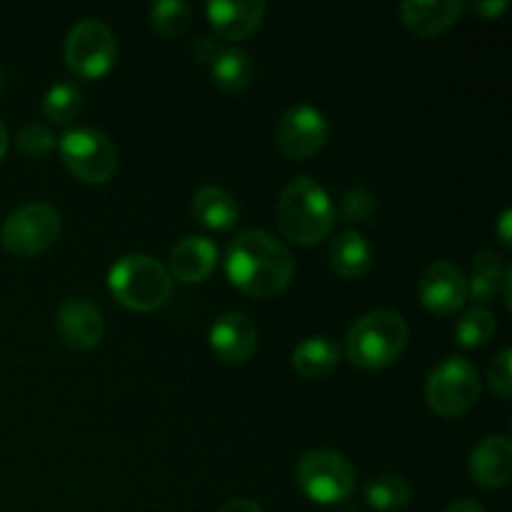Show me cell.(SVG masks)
Listing matches in <instances>:
<instances>
[{"label":"cell","instance_id":"obj_2","mask_svg":"<svg viewBox=\"0 0 512 512\" xmlns=\"http://www.w3.org/2000/svg\"><path fill=\"white\" fill-rule=\"evenodd\" d=\"M335 208L330 195L315 178L300 175L283 188L278 200V225L298 245H318L330 235Z\"/></svg>","mask_w":512,"mask_h":512},{"label":"cell","instance_id":"obj_13","mask_svg":"<svg viewBox=\"0 0 512 512\" xmlns=\"http://www.w3.org/2000/svg\"><path fill=\"white\" fill-rule=\"evenodd\" d=\"M210 350L228 365L248 363L258 350V328L243 313H225L210 325Z\"/></svg>","mask_w":512,"mask_h":512},{"label":"cell","instance_id":"obj_26","mask_svg":"<svg viewBox=\"0 0 512 512\" xmlns=\"http://www.w3.org/2000/svg\"><path fill=\"white\" fill-rule=\"evenodd\" d=\"M495 335V315L488 308H470L455 325V340L463 348H480Z\"/></svg>","mask_w":512,"mask_h":512},{"label":"cell","instance_id":"obj_35","mask_svg":"<svg viewBox=\"0 0 512 512\" xmlns=\"http://www.w3.org/2000/svg\"><path fill=\"white\" fill-rule=\"evenodd\" d=\"M503 298L505 305L512 308V268L505 270V278H503Z\"/></svg>","mask_w":512,"mask_h":512},{"label":"cell","instance_id":"obj_37","mask_svg":"<svg viewBox=\"0 0 512 512\" xmlns=\"http://www.w3.org/2000/svg\"><path fill=\"white\" fill-rule=\"evenodd\" d=\"M3 83H5V73H3V68H0V88H3Z\"/></svg>","mask_w":512,"mask_h":512},{"label":"cell","instance_id":"obj_8","mask_svg":"<svg viewBox=\"0 0 512 512\" xmlns=\"http://www.w3.org/2000/svg\"><path fill=\"white\" fill-rule=\"evenodd\" d=\"M65 65L73 70L78 78H103L118 58V43L115 35L103 20L83 18L70 28L65 38Z\"/></svg>","mask_w":512,"mask_h":512},{"label":"cell","instance_id":"obj_7","mask_svg":"<svg viewBox=\"0 0 512 512\" xmlns=\"http://www.w3.org/2000/svg\"><path fill=\"white\" fill-rule=\"evenodd\" d=\"M295 480L313 503L335 505L353 493L355 468L333 450H310L295 465Z\"/></svg>","mask_w":512,"mask_h":512},{"label":"cell","instance_id":"obj_4","mask_svg":"<svg viewBox=\"0 0 512 512\" xmlns=\"http://www.w3.org/2000/svg\"><path fill=\"white\" fill-rule=\"evenodd\" d=\"M108 290L125 308L135 313H150L168 303L173 293V278L153 255L133 253L115 260L113 268L108 270Z\"/></svg>","mask_w":512,"mask_h":512},{"label":"cell","instance_id":"obj_32","mask_svg":"<svg viewBox=\"0 0 512 512\" xmlns=\"http://www.w3.org/2000/svg\"><path fill=\"white\" fill-rule=\"evenodd\" d=\"M218 512H263V510H260V505L253 503V500L235 498V500H228V503H225Z\"/></svg>","mask_w":512,"mask_h":512},{"label":"cell","instance_id":"obj_3","mask_svg":"<svg viewBox=\"0 0 512 512\" xmlns=\"http://www.w3.org/2000/svg\"><path fill=\"white\" fill-rule=\"evenodd\" d=\"M408 323L395 310H373L350 325L345 353L358 368L383 370L403 355L408 345Z\"/></svg>","mask_w":512,"mask_h":512},{"label":"cell","instance_id":"obj_16","mask_svg":"<svg viewBox=\"0 0 512 512\" xmlns=\"http://www.w3.org/2000/svg\"><path fill=\"white\" fill-rule=\"evenodd\" d=\"M463 13L460 0H405L400 5V20L410 33L420 38L440 35L458 23Z\"/></svg>","mask_w":512,"mask_h":512},{"label":"cell","instance_id":"obj_29","mask_svg":"<svg viewBox=\"0 0 512 512\" xmlns=\"http://www.w3.org/2000/svg\"><path fill=\"white\" fill-rule=\"evenodd\" d=\"M512 350L505 348L500 350L498 355L493 358V363L488 365V385L500 400H510L512 398Z\"/></svg>","mask_w":512,"mask_h":512},{"label":"cell","instance_id":"obj_34","mask_svg":"<svg viewBox=\"0 0 512 512\" xmlns=\"http://www.w3.org/2000/svg\"><path fill=\"white\" fill-rule=\"evenodd\" d=\"M445 512H485V510L480 508V505L475 503V500L463 498V500H455V503L450 505V508L445 510Z\"/></svg>","mask_w":512,"mask_h":512},{"label":"cell","instance_id":"obj_10","mask_svg":"<svg viewBox=\"0 0 512 512\" xmlns=\"http://www.w3.org/2000/svg\"><path fill=\"white\" fill-rule=\"evenodd\" d=\"M328 140V120L313 105H293L278 123V145L295 160L313 158Z\"/></svg>","mask_w":512,"mask_h":512},{"label":"cell","instance_id":"obj_24","mask_svg":"<svg viewBox=\"0 0 512 512\" xmlns=\"http://www.w3.org/2000/svg\"><path fill=\"white\" fill-rule=\"evenodd\" d=\"M148 18L163 38H180L188 33L190 23H193V10L183 0H160V3L150 5Z\"/></svg>","mask_w":512,"mask_h":512},{"label":"cell","instance_id":"obj_14","mask_svg":"<svg viewBox=\"0 0 512 512\" xmlns=\"http://www.w3.org/2000/svg\"><path fill=\"white\" fill-rule=\"evenodd\" d=\"M208 23L220 38L245 40L260 28L265 18L263 0H210L205 5Z\"/></svg>","mask_w":512,"mask_h":512},{"label":"cell","instance_id":"obj_33","mask_svg":"<svg viewBox=\"0 0 512 512\" xmlns=\"http://www.w3.org/2000/svg\"><path fill=\"white\" fill-rule=\"evenodd\" d=\"M510 223H512V210L505 208L498 218V235H500V243L510 245Z\"/></svg>","mask_w":512,"mask_h":512},{"label":"cell","instance_id":"obj_22","mask_svg":"<svg viewBox=\"0 0 512 512\" xmlns=\"http://www.w3.org/2000/svg\"><path fill=\"white\" fill-rule=\"evenodd\" d=\"M505 265L503 255L495 253V250H480L473 260V273L468 278V295H473L480 303H488L490 298H495L503 285L505 278Z\"/></svg>","mask_w":512,"mask_h":512},{"label":"cell","instance_id":"obj_36","mask_svg":"<svg viewBox=\"0 0 512 512\" xmlns=\"http://www.w3.org/2000/svg\"><path fill=\"white\" fill-rule=\"evenodd\" d=\"M8 130H5V125H3V120H0V160L5 158V153H8Z\"/></svg>","mask_w":512,"mask_h":512},{"label":"cell","instance_id":"obj_11","mask_svg":"<svg viewBox=\"0 0 512 512\" xmlns=\"http://www.w3.org/2000/svg\"><path fill=\"white\" fill-rule=\"evenodd\" d=\"M420 303L435 315H453L468 300V278L458 265L435 260L423 270L418 283Z\"/></svg>","mask_w":512,"mask_h":512},{"label":"cell","instance_id":"obj_27","mask_svg":"<svg viewBox=\"0 0 512 512\" xmlns=\"http://www.w3.org/2000/svg\"><path fill=\"white\" fill-rule=\"evenodd\" d=\"M15 145L30 160H40L55 148V138L43 123H25L15 135Z\"/></svg>","mask_w":512,"mask_h":512},{"label":"cell","instance_id":"obj_31","mask_svg":"<svg viewBox=\"0 0 512 512\" xmlns=\"http://www.w3.org/2000/svg\"><path fill=\"white\" fill-rule=\"evenodd\" d=\"M220 45H223V43H220V40L208 38V35H205V38H198V40H195L193 53H195V58H198V63L208 65L210 60H213V55L218 53Z\"/></svg>","mask_w":512,"mask_h":512},{"label":"cell","instance_id":"obj_21","mask_svg":"<svg viewBox=\"0 0 512 512\" xmlns=\"http://www.w3.org/2000/svg\"><path fill=\"white\" fill-rule=\"evenodd\" d=\"M340 363V348L333 340L323 338V335H313V338L300 340L298 348L293 350V368L298 370L303 378L318 380L333 373Z\"/></svg>","mask_w":512,"mask_h":512},{"label":"cell","instance_id":"obj_28","mask_svg":"<svg viewBox=\"0 0 512 512\" xmlns=\"http://www.w3.org/2000/svg\"><path fill=\"white\" fill-rule=\"evenodd\" d=\"M378 210V198H375L370 190L365 188H350L345 190L343 203H340V215L348 223H363L370 215H375Z\"/></svg>","mask_w":512,"mask_h":512},{"label":"cell","instance_id":"obj_6","mask_svg":"<svg viewBox=\"0 0 512 512\" xmlns=\"http://www.w3.org/2000/svg\"><path fill=\"white\" fill-rule=\"evenodd\" d=\"M58 150L65 168L83 183H105L113 178L118 168V150L113 140L98 128L80 125V128L68 130L58 140Z\"/></svg>","mask_w":512,"mask_h":512},{"label":"cell","instance_id":"obj_25","mask_svg":"<svg viewBox=\"0 0 512 512\" xmlns=\"http://www.w3.org/2000/svg\"><path fill=\"white\" fill-rule=\"evenodd\" d=\"M83 108V93L73 83H58L48 88L43 98L45 118L53 123H70Z\"/></svg>","mask_w":512,"mask_h":512},{"label":"cell","instance_id":"obj_17","mask_svg":"<svg viewBox=\"0 0 512 512\" xmlns=\"http://www.w3.org/2000/svg\"><path fill=\"white\" fill-rule=\"evenodd\" d=\"M218 263V248L203 235H188L170 250V270L180 283H203Z\"/></svg>","mask_w":512,"mask_h":512},{"label":"cell","instance_id":"obj_23","mask_svg":"<svg viewBox=\"0 0 512 512\" xmlns=\"http://www.w3.org/2000/svg\"><path fill=\"white\" fill-rule=\"evenodd\" d=\"M365 500H368L370 508L380 512L400 510L413 500V488H410V483L403 475L385 473L365 485Z\"/></svg>","mask_w":512,"mask_h":512},{"label":"cell","instance_id":"obj_15","mask_svg":"<svg viewBox=\"0 0 512 512\" xmlns=\"http://www.w3.org/2000/svg\"><path fill=\"white\" fill-rule=\"evenodd\" d=\"M470 478L480 488H503L512 478V443L508 435H488L470 453Z\"/></svg>","mask_w":512,"mask_h":512},{"label":"cell","instance_id":"obj_1","mask_svg":"<svg viewBox=\"0 0 512 512\" xmlns=\"http://www.w3.org/2000/svg\"><path fill=\"white\" fill-rule=\"evenodd\" d=\"M225 275L230 283L253 298H273L290 285L295 260L290 250L263 230H243L225 253Z\"/></svg>","mask_w":512,"mask_h":512},{"label":"cell","instance_id":"obj_18","mask_svg":"<svg viewBox=\"0 0 512 512\" xmlns=\"http://www.w3.org/2000/svg\"><path fill=\"white\" fill-rule=\"evenodd\" d=\"M373 265V250H370L368 240L355 230H343L335 235L333 245H330V268L345 280H355L360 275L368 273Z\"/></svg>","mask_w":512,"mask_h":512},{"label":"cell","instance_id":"obj_12","mask_svg":"<svg viewBox=\"0 0 512 512\" xmlns=\"http://www.w3.org/2000/svg\"><path fill=\"white\" fill-rule=\"evenodd\" d=\"M60 340L73 350H93L105 335V320L98 305L85 298H68L55 315Z\"/></svg>","mask_w":512,"mask_h":512},{"label":"cell","instance_id":"obj_19","mask_svg":"<svg viewBox=\"0 0 512 512\" xmlns=\"http://www.w3.org/2000/svg\"><path fill=\"white\" fill-rule=\"evenodd\" d=\"M210 75L215 85L225 93H240L253 80V58L245 50L233 48V45H220L218 53L208 63Z\"/></svg>","mask_w":512,"mask_h":512},{"label":"cell","instance_id":"obj_20","mask_svg":"<svg viewBox=\"0 0 512 512\" xmlns=\"http://www.w3.org/2000/svg\"><path fill=\"white\" fill-rule=\"evenodd\" d=\"M193 215L200 225L210 230H230L238 223V203L233 195L223 188H200L193 198Z\"/></svg>","mask_w":512,"mask_h":512},{"label":"cell","instance_id":"obj_5","mask_svg":"<svg viewBox=\"0 0 512 512\" xmlns=\"http://www.w3.org/2000/svg\"><path fill=\"white\" fill-rule=\"evenodd\" d=\"M425 400L440 418H460L480 400V375L470 360L460 355L440 360L428 375Z\"/></svg>","mask_w":512,"mask_h":512},{"label":"cell","instance_id":"obj_30","mask_svg":"<svg viewBox=\"0 0 512 512\" xmlns=\"http://www.w3.org/2000/svg\"><path fill=\"white\" fill-rule=\"evenodd\" d=\"M463 8H470L473 13L485 15V18H495L503 10H508V0H478V3H463Z\"/></svg>","mask_w":512,"mask_h":512},{"label":"cell","instance_id":"obj_9","mask_svg":"<svg viewBox=\"0 0 512 512\" xmlns=\"http://www.w3.org/2000/svg\"><path fill=\"white\" fill-rule=\"evenodd\" d=\"M60 235V215L48 203H25L5 218L0 240L8 253L33 258L45 253Z\"/></svg>","mask_w":512,"mask_h":512}]
</instances>
